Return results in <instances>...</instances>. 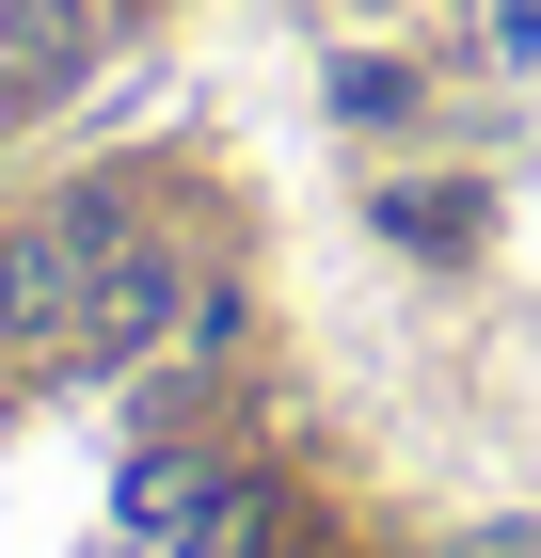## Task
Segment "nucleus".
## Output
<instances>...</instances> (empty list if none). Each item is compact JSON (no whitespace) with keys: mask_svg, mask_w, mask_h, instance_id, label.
Returning a JSON list of instances; mask_svg holds the SVG:
<instances>
[{"mask_svg":"<svg viewBox=\"0 0 541 558\" xmlns=\"http://www.w3.org/2000/svg\"><path fill=\"white\" fill-rule=\"evenodd\" d=\"M112 48V0H0V96L33 112V96H64Z\"/></svg>","mask_w":541,"mask_h":558,"instance_id":"nucleus-1","label":"nucleus"},{"mask_svg":"<svg viewBox=\"0 0 541 558\" xmlns=\"http://www.w3.org/2000/svg\"><path fill=\"white\" fill-rule=\"evenodd\" d=\"M494 33H509V48H541V0H494Z\"/></svg>","mask_w":541,"mask_h":558,"instance_id":"nucleus-2","label":"nucleus"}]
</instances>
